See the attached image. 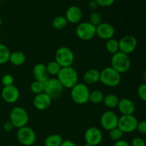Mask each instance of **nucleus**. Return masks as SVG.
<instances>
[{
	"instance_id": "obj_1",
	"label": "nucleus",
	"mask_w": 146,
	"mask_h": 146,
	"mask_svg": "<svg viewBox=\"0 0 146 146\" xmlns=\"http://www.w3.org/2000/svg\"><path fill=\"white\" fill-rule=\"evenodd\" d=\"M57 79L64 88H71L78 84V73L72 66L63 67L57 75Z\"/></svg>"
},
{
	"instance_id": "obj_2",
	"label": "nucleus",
	"mask_w": 146,
	"mask_h": 146,
	"mask_svg": "<svg viewBox=\"0 0 146 146\" xmlns=\"http://www.w3.org/2000/svg\"><path fill=\"white\" fill-rule=\"evenodd\" d=\"M121 81V74L112 67H106L100 72L99 81L108 87H116Z\"/></svg>"
},
{
	"instance_id": "obj_3",
	"label": "nucleus",
	"mask_w": 146,
	"mask_h": 146,
	"mask_svg": "<svg viewBox=\"0 0 146 146\" xmlns=\"http://www.w3.org/2000/svg\"><path fill=\"white\" fill-rule=\"evenodd\" d=\"M131 62L129 56L121 51L113 54L111 58V67L119 74L127 72L131 68Z\"/></svg>"
},
{
	"instance_id": "obj_4",
	"label": "nucleus",
	"mask_w": 146,
	"mask_h": 146,
	"mask_svg": "<svg viewBox=\"0 0 146 146\" xmlns=\"http://www.w3.org/2000/svg\"><path fill=\"white\" fill-rule=\"evenodd\" d=\"M90 91L88 86L83 83H78L71 88V96L74 103L79 105L88 102Z\"/></svg>"
},
{
	"instance_id": "obj_5",
	"label": "nucleus",
	"mask_w": 146,
	"mask_h": 146,
	"mask_svg": "<svg viewBox=\"0 0 146 146\" xmlns=\"http://www.w3.org/2000/svg\"><path fill=\"white\" fill-rule=\"evenodd\" d=\"M9 121L13 124L14 128H22L28 123L29 115L24 108L17 106L11 109L10 112Z\"/></svg>"
},
{
	"instance_id": "obj_6",
	"label": "nucleus",
	"mask_w": 146,
	"mask_h": 146,
	"mask_svg": "<svg viewBox=\"0 0 146 146\" xmlns=\"http://www.w3.org/2000/svg\"><path fill=\"white\" fill-rule=\"evenodd\" d=\"M55 61L63 67L71 66L74 61V54L72 50L66 46H61L55 53Z\"/></svg>"
},
{
	"instance_id": "obj_7",
	"label": "nucleus",
	"mask_w": 146,
	"mask_h": 146,
	"mask_svg": "<svg viewBox=\"0 0 146 146\" xmlns=\"http://www.w3.org/2000/svg\"><path fill=\"white\" fill-rule=\"evenodd\" d=\"M64 88L57 78H48L44 82V93L52 100L59 98L64 92Z\"/></svg>"
},
{
	"instance_id": "obj_8",
	"label": "nucleus",
	"mask_w": 146,
	"mask_h": 146,
	"mask_svg": "<svg viewBox=\"0 0 146 146\" xmlns=\"http://www.w3.org/2000/svg\"><path fill=\"white\" fill-rule=\"evenodd\" d=\"M19 143L24 146H31L35 143L36 136L34 130L29 126L19 128L17 133Z\"/></svg>"
},
{
	"instance_id": "obj_9",
	"label": "nucleus",
	"mask_w": 146,
	"mask_h": 146,
	"mask_svg": "<svg viewBox=\"0 0 146 146\" xmlns=\"http://www.w3.org/2000/svg\"><path fill=\"white\" fill-rule=\"evenodd\" d=\"M76 34L83 41H89L96 36V27L88 21L80 23L76 29Z\"/></svg>"
},
{
	"instance_id": "obj_10",
	"label": "nucleus",
	"mask_w": 146,
	"mask_h": 146,
	"mask_svg": "<svg viewBox=\"0 0 146 146\" xmlns=\"http://www.w3.org/2000/svg\"><path fill=\"white\" fill-rule=\"evenodd\" d=\"M138 119L133 115H122L118 118V128L123 133H131L136 130Z\"/></svg>"
},
{
	"instance_id": "obj_11",
	"label": "nucleus",
	"mask_w": 146,
	"mask_h": 146,
	"mask_svg": "<svg viewBox=\"0 0 146 146\" xmlns=\"http://www.w3.org/2000/svg\"><path fill=\"white\" fill-rule=\"evenodd\" d=\"M118 44H119V51L128 55L136 49L138 41L133 36L127 35L122 37L118 41Z\"/></svg>"
},
{
	"instance_id": "obj_12",
	"label": "nucleus",
	"mask_w": 146,
	"mask_h": 146,
	"mask_svg": "<svg viewBox=\"0 0 146 146\" xmlns=\"http://www.w3.org/2000/svg\"><path fill=\"white\" fill-rule=\"evenodd\" d=\"M101 125L104 129L111 131L118 126V117L112 111H106L101 116Z\"/></svg>"
},
{
	"instance_id": "obj_13",
	"label": "nucleus",
	"mask_w": 146,
	"mask_h": 146,
	"mask_svg": "<svg viewBox=\"0 0 146 146\" xmlns=\"http://www.w3.org/2000/svg\"><path fill=\"white\" fill-rule=\"evenodd\" d=\"M86 143L91 146L99 145L103 140V134L101 130L97 127H90L87 128L84 134Z\"/></svg>"
},
{
	"instance_id": "obj_14",
	"label": "nucleus",
	"mask_w": 146,
	"mask_h": 146,
	"mask_svg": "<svg viewBox=\"0 0 146 146\" xmlns=\"http://www.w3.org/2000/svg\"><path fill=\"white\" fill-rule=\"evenodd\" d=\"M1 98L8 104H14L18 101L20 96L19 90L14 85L4 86L1 90Z\"/></svg>"
},
{
	"instance_id": "obj_15",
	"label": "nucleus",
	"mask_w": 146,
	"mask_h": 146,
	"mask_svg": "<svg viewBox=\"0 0 146 146\" xmlns=\"http://www.w3.org/2000/svg\"><path fill=\"white\" fill-rule=\"evenodd\" d=\"M115 29L108 23H101L96 27V35L104 40H108L113 38Z\"/></svg>"
},
{
	"instance_id": "obj_16",
	"label": "nucleus",
	"mask_w": 146,
	"mask_h": 146,
	"mask_svg": "<svg viewBox=\"0 0 146 146\" xmlns=\"http://www.w3.org/2000/svg\"><path fill=\"white\" fill-rule=\"evenodd\" d=\"M52 99L46 93L37 94L33 100L34 107L38 111H45L48 109L51 105Z\"/></svg>"
},
{
	"instance_id": "obj_17",
	"label": "nucleus",
	"mask_w": 146,
	"mask_h": 146,
	"mask_svg": "<svg viewBox=\"0 0 146 146\" xmlns=\"http://www.w3.org/2000/svg\"><path fill=\"white\" fill-rule=\"evenodd\" d=\"M83 17V12L79 7L76 5L71 6L67 9L66 11L65 18L67 21L71 24H77L81 20Z\"/></svg>"
},
{
	"instance_id": "obj_18",
	"label": "nucleus",
	"mask_w": 146,
	"mask_h": 146,
	"mask_svg": "<svg viewBox=\"0 0 146 146\" xmlns=\"http://www.w3.org/2000/svg\"><path fill=\"white\" fill-rule=\"evenodd\" d=\"M32 73L35 81L44 83L49 78V74L47 71L46 66L45 64L42 63H38L36 64L33 68Z\"/></svg>"
},
{
	"instance_id": "obj_19",
	"label": "nucleus",
	"mask_w": 146,
	"mask_h": 146,
	"mask_svg": "<svg viewBox=\"0 0 146 146\" xmlns=\"http://www.w3.org/2000/svg\"><path fill=\"white\" fill-rule=\"evenodd\" d=\"M117 107L122 115H133L135 112V104L128 98H123L119 100Z\"/></svg>"
},
{
	"instance_id": "obj_20",
	"label": "nucleus",
	"mask_w": 146,
	"mask_h": 146,
	"mask_svg": "<svg viewBox=\"0 0 146 146\" xmlns=\"http://www.w3.org/2000/svg\"><path fill=\"white\" fill-rule=\"evenodd\" d=\"M84 84L88 85L96 84L99 81L100 79V71L96 68H90L85 72L84 74Z\"/></svg>"
},
{
	"instance_id": "obj_21",
	"label": "nucleus",
	"mask_w": 146,
	"mask_h": 146,
	"mask_svg": "<svg viewBox=\"0 0 146 146\" xmlns=\"http://www.w3.org/2000/svg\"><path fill=\"white\" fill-rule=\"evenodd\" d=\"M9 61L14 66H21L26 61V56L21 51H14L10 54Z\"/></svg>"
},
{
	"instance_id": "obj_22",
	"label": "nucleus",
	"mask_w": 146,
	"mask_h": 146,
	"mask_svg": "<svg viewBox=\"0 0 146 146\" xmlns=\"http://www.w3.org/2000/svg\"><path fill=\"white\" fill-rule=\"evenodd\" d=\"M119 98L115 94H108L107 96H104L103 103L104 105L108 108H115L118 106Z\"/></svg>"
},
{
	"instance_id": "obj_23",
	"label": "nucleus",
	"mask_w": 146,
	"mask_h": 146,
	"mask_svg": "<svg viewBox=\"0 0 146 146\" xmlns=\"http://www.w3.org/2000/svg\"><path fill=\"white\" fill-rule=\"evenodd\" d=\"M63 138L58 134H52L46 138L44 141L45 146H61Z\"/></svg>"
},
{
	"instance_id": "obj_24",
	"label": "nucleus",
	"mask_w": 146,
	"mask_h": 146,
	"mask_svg": "<svg viewBox=\"0 0 146 146\" xmlns=\"http://www.w3.org/2000/svg\"><path fill=\"white\" fill-rule=\"evenodd\" d=\"M105 96L104 95L102 91L100 90H94L90 92L88 101L94 104H99L104 101V98Z\"/></svg>"
},
{
	"instance_id": "obj_25",
	"label": "nucleus",
	"mask_w": 146,
	"mask_h": 146,
	"mask_svg": "<svg viewBox=\"0 0 146 146\" xmlns=\"http://www.w3.org/2000/svg\"><path fill=\"white\" fill-rule=\"evenodd\" d=\"M10 54L11 51L9 47L0 43V65L9 62Z\"/></svg>"
},
{
	"instance_id": "obj_26",
	"label": "nucleus",
	"mask_w": 146,
	"mask_h": 146,
	"mask_svg": "<svg viewBox=\"0 0 146 146\" xmlns=\"http://www.w3.org/2000/svg\"><path fill=\"white\" fill-rule=\"evenodd\" d=\"M67 24H68V21L63 16H57L55 18H54L52 21V27L57 30L64 29L67 26Z\"/></svg>"
},
{
	"instance_id": "obj_27",
	"label": "nucleus",
	"mask_w": 146,
	"mask_h": 146,
	"mask_svg": "<svg viewBox=\"0 0 146 146\" xmlns=\"http://www.w3.org/2000/svg\"><path fill=\"white\" fill-rule=\"evenodd\" d=\"M106 48L107 51L110 54H114L119 51V44H118V41L116 38H111L110 39L107 40L106 44Z\"/></svg>"
},
{
	"instance_id": "obj_28",
	"label": "nucleus",
	"mask_w": 146,
	"mask_h": 146,
	"mask_svg": "<svg viewBox=\"0 0 146 146\" xmlns=\"http://www.w3.org/2000/svg\"><path fill=\"white\" fill-rule=\"evenodd\" d=\"M46 66L47 71H48L49 75L52 76H57L61 70V66L56 62V61H51L49 63H48Z\"/></svg>"
},
{
	"instance_id": "obj_29",
	"label": "nucleus",
	"mask_w": 146,
	"mask_h": 146,
	"mask_svg": "<svg viewBox=\"0 0 146 146\" xmlns=\"http://www.w3.org/2000/svg\"><path fill=\"white\" fill-rule=\"evenodd\" d=\"M88 19H89L88 22L91 23V24H93V25L96 27L97 26H98L100 24L102 23V16L98 11H93L89 14Z\"/></svg>"
},
{
	"instance_id": "obj_30",
	"label": "nucleus",
	"mask_w": 146,
	"mask_h": 146,
	"mask_svg": "<svg viewBox=\"0 0 146 146\" xmlns=\"http://www.w3.org/2000/svg\"><path fill=\"white\" fill-rule=\"evenodd\" d=\"M30 90L32 93L37 95L44 92V83L38 81H34L30 85Z\"/></svg>"
},
{
	"instance_id": "obj_31",
	"label": "nucleus",
	"mask_w": 146,
	"mask_h": 146,
	"mask_svg": "<svg viewBox=\"0 0 146 146\" xmlns=\"http://www.w3.org/2000/svg\"><path fill=\"white\" fill-rule=\"evenodd\" d=\"M123 134V133L118 127H116V128H113V129L110 131L109 138H111L112 141L116 142V141H120V140H122Z\"/></svg>"
},
{
	"instance_id": "obj_32",
	"label": "nucleus",
	"mask_w": 146,
	"mask_h": 146,
	"mask_svg": "<svg viewBox=\"0 0 146 146\" xmlns=\"http://www.w3.org/2000/svg\"><path fill=\"white\" fill-rule=\"evenodd\" d=\"M14 78L11 74H7L4 75L1 78V84L4 86H9L14 85Z\"/></svg>"
},
{
	"instance_id": "obj_33",
	"label": "nucleus",
	"mask_w": 146,
	"mask_h": 146,
	"mask_svg": "<svg viewBox=\"0 0 146 146\" xmlns=\"http://www.w3.org/2000/svg\"><path fill=\"white\" fill-rule=\"evenodd\" d=\"M138 96L143 101H146V84L143 83L138 88Z\"/></svg>"
},
{
	"instance_id": "obj_34",
	"label": "nucleus",
	"mask_w": 146,
	"mask_h": 146,
	"mask_svg": "<svg viewBox=\"0 0 146 146\" xmlns=\"http://www.w3.org/2000/svg\"><path fill=\"white\" fill-rule=\"evenodd\" d=\"M131 146H145V142L143 138L136 137L134 138L131 141Z\"/></svg>"
},
{
	"instance_id": "obj_35",
	"label": "nucleus",
	"mask_w": 146,
	"mask_h": 146,
	"mask_svg": "<svg viewBox=\"0 0 146 146\" xmlns=\"http://www.w3.org/2000/svg\"><path fill=\"white\" fill-rule=\"evenodd\" d=\"M136 131L141 134L146 133V122L145 121H142L138 123L136 126Z\"/></svg>"
},
{
	"instance_id": "obj_36",
	"label": "nucleus",
	"mask_w": 146,
	"mask_h": 146,
	"mask_svg": "<svg viewBox=\"0 0 146 146\" xmlns=\"http://www.w3.org/2000/svg\"><path fill=\"white\" fill-rule=\"evenodd\" d=\"M96 1L100 7H107L112 5L115 0H96Z\"/></svg>"
},
{
	"instance_id": "obj_37",
	"label": "nucleus",
	"mask_w": 146,
	"mask_h": 146,
	"mask_svg": "<svg viewBox=\"0 0 146 146\" xmlns=\"http://www.w3.org/2000/svg\"><path fill=\"white\" fill-rule=\"evenodd\" d=\"M3 128H4V131H7V132H11V131L14 129V127L10 121H7V122H6L4 124Z\"/></svg>"
},
{
	"instance_id": "obj_38",
	"label": "nucleus",
	"mask_w": 146,
	"mask_h": 146,
	"mask_svg": "<svg viewBox=\"0 0 146 146\" xmlns=\"http://www.w3.org/2000/svg\"><path fill=\"white\" fill-rule=\"evenodd\" d=\"M88 7L90 9L93 10V11H95L96 9H97V8H98L99 6H98V4H97L96 0H91V1H89V3H88Z\"/></svg>"
},
{
	"instance_id": "obj_39",
	"label": "nucleus",
	"mask_w": 146,
	"mask_h": 146,
	"mask_svg": "<svg viewBox=\"0 0 146 146\" xmlns=\"http://www.w3.org/2000/svg\"><path fill=\"white\" fill-rule=\"evenodd\" d=\"M113 146H131L130 144L127 142L126 141H124V140H120V141H116L114 143Z\"/></svg>"
},
{
	"instance_id": "obj_40",
	"label": "nucleus",
	"mask_w": 146,
	"mask_h": 146,
	"mask_svg": "<svg viewBox=\"0 0 146 146\" xmlns=\"http://www.w3.org/2000/svg\"><path fill=\"white\" fill-rule=\"evenodd\" d=\"M61 146H78V145H76L75 143L72 142L71 141L66 140V141H63Z\"/></svg>"
},
{
	"instance_id": "obj_41",
	"label": "nucleus",
	"mask_w": 146,
	"mask_h": 146,
	"mask_svg": "<svg viewBox=\"0 0 146 146\" xmlns=\"http://www.w3.org/2000/svg\"><path fill=\"white\" fill-rule=\"evenodd\" d=\"M1 24H2V19H1V17H0V27H1Z\"/></svg>"
},
{
	"instance_id": "obj_42",
	"label": "nucleus",
	"mask_w": 146,
	"mask_h": 146,
	"mask_svg": "<svg viewBox=\"0 0 146 146\" xmlns=\"http://www.w3.org/2000/svg\"><path fill=\"white\" fill-rule=\"evenodd\" d=\"M84 146H91V145H89V144H88V143H86L85 145H84Z\"/></svg>"
},
{
	"instance_id": "obj_43",
	"label": "nucleus",
	"mask_w": 146,
	"mask_h": 146,
	"mask_svg": "<svg viewBox=\"0 0 146 146\" xmlns=\"http://www.w3.org/2000/svg\"><path fill=\"white\" fill-rule=\"evenodd\" d=\"M0 42H1V34H0Z\"/></svg>"
}]
</instances>
